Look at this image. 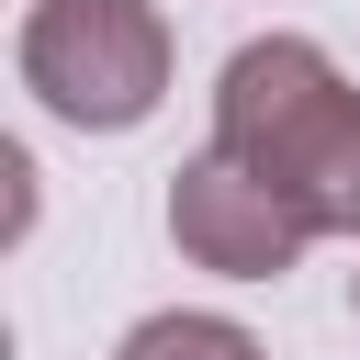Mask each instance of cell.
<instances>
[{
	"instance_id": "1",
	"label": "cell",
	"mask_w": 360,
	"mask_h": 360,
	"mask_svg": "<svg viewBox=\"0 0 360 360\" xmlns=\"http://www.w3.org/2000/svg\"><path fill=\"white\" fill-rule=\"evenodd\" d=\"M214 158L248 169L304 236H360V90L315 34H248L225 56Z\"/></svg>"
},
{
	"instance_id": "2",
	"label": "cell",
	"mask_w": 360,
	"mask_h": 360,
	"mask_svg": "<svg viewBox=\"0 0 360 360\" xmlns=\"http://www.w3.org/2000/svg\"><path fill=\"white\" fill-rule=\"evenodd\" d=\"M22 90L79 135H135L169 101V22L158 0H34L22 11Z\"/></svg>"
},
{
	"instance_id": "3",
	"label": "cell",
	"mask_w": 360,
	"mask_h": 360,
	"mask_svg": "<svg viewBox=\"0 0 360 360\" xmlns=\"http://www.w3.org/2000/svg\"><path fill=\"white\" fill-rule=\"evenodd\" d=\"M169 236H180V259L214 270V281H281V270L315 248V236H304L248 169H225L214 146L169 169Z\"/></svg>"
},
{
	"instance_id": "4",
	"label": "cell",
	"mask_w": 360,
	"mask_h": 360,
	"mask_svg": "<svg viewBox=\"0 0 360 360\" xmlns=\"http://www.w3.org/2000/svg\"><path fill=\"white\" fill-rule=\"evenodd\" d=\"M112 360H270V349H259L236 315H191V304H169V315H135Z\"/></svg>"
},
{
	"instance_id": "5",
	"label": "cell",
	"mask_w": 360,
	"mask_h": 360,
	"mask_svg": "<svg viewBox=\"0 0 360 360\" xmlns=\"http://www.w3.org/2000/svg\"><path fill=\"white\" fill-rule=\"evenodd\" d=\"M349 292H360V270H349Z\"/></svg>"
}]
</instances>
